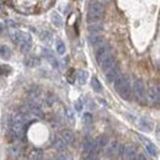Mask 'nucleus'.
I'll return each mask as SVG.
<instances>
[{"label":"nucleus","mask_w":160,"mask_h":160,"mask_svg":"<svg viewBox=\"0 0 160 160\" xmlns=\"http://www.w3.org/2000/svg\"><path fill=\"white\" fill-rule=\"evenodd\" d=\"M56 47H57V52H58L59 54H64V53H65V46H64V43L60 40L57 41Z\"/></svg>","instance_id":"obj_27"},{"label":"nucleus","mask_w":160,"mask_h":160,"mask_svg":"<svg viewBox=\"0 0 160 160\" xmlns=\"http://www.w3.org/2000/svg\"><path fill=\"white\" fill-rule=\"evenodd\" d=\"M20 49L23 53H27L30 49H31V42H26V43H22L20 46Z\"/></svg>","instance_id":"obj_30"},{"label":"nucleus","mask_w":160,"mask_h":160,"mask_svg":"<svg viewBox=\"0 0 160 160\" xmlns=\"http://www.w3.org/2000/svg\"><path fill=\"white\" fill-rule=\"evenodd\" d=\"M11 73V68L9 65H0V75H8Z\"/></svg>","instance_id":"obj_28"},{"label":"nucleus","mask_w":160,"mask_h":160,"mask_svg":"<svg viewBox=\"0 0 160 160\" xmlns=\"http://www.w3.org/2000/svg\"><path fill=\"white\" fill-rule=\"evenodd\" d=\"M51 20H52L54 26H57V27H60V26H62V22H63V21H62V18H60L57 12H53V14H52Z\"/></svg>","instance_id":"obj_23"},{"label":"nucleus","mask_w":160,"mask_h":160,"mask_svg":"<svg viewBox=\"0 0 160 160\" xmlns=\"http://www.w3.org/2000/svg\"><path fill=\"white\" fill-rule=\"evenodd\" d=\"M27 107H28L30 112H31V113H33L35 116H38V117H42V116H43V112H42L41 105L37 100H32V99H31V100L28 101V103H27Z\"/></svg>","instance_id":"obj_9"},{"label":"nucleus","mask_w":160,"mask_h":160,"mask_svg":"<svg viewBox=\"0 0 160 160\" xmlns=\"http://www.w3.org/2000/svg\"><path fill=\"white\" fill-rule=\"evenodd\" d=\"M133 92H134V98L136 100L138 101L142 105H145L148 100H147V90H145V86H144V82L137 80L134 81L133 84Z\"/></svg>","instance_id":"obj_2"},{"label":"nucleus","mask_w":160,"mask_h":160,"mask_svg":"<svg viewBox=\"0 0 160 160\" xmlns=\"http://www.w3.org/2000/svg\"><path fill=\"white\" fill-rule=\"evenodd\" d=\"M120 149L121 147L117 142H111L106 147V154H107V157H111V158L116 157V155L120 154Z\"/></svg>","instance_id":"obj_10"},{"label":"nucleus","mask_w":160,"mask_h":160,"mask_svg":"<svg viewBox=\"0 0 160 160\" xmlns=\"http://www.w3.org/2000/svg\"><path fill=\"white\" fill-rule=\"evenodd\" d=\"M89 43L92 46V47H95V48H99L101 47L102 44H103V37L100 36V35H91V36H89Z\"/></svg>","instance_id":"obj_15"},{"label":"nucleus","mask_w":160,"mask_h":160,"mask_svg":"<svg viewBox=\"0 0 160 160\" xmlns=\"http://www.w3.org/2000/svg\"><path fill=\"white\" fill-rule=\"evenodd\" d=\"M98 63H99V65H100V68L102 70L107 72V70H110L111 68L115 67V57H113L112 54H110V56L105 57L103 59L100 60V62H98Z\"/></svg>","instance_id":"obj_8"},{"label":"nucleus","mask_w":160,"mask_h":160,"mask_svg":"<svg viewBox=\"0 0 160 160\" xmlns=\"http://www.w3.org/2000/svg\"><path fill=\"white\" fill-rule=\"evenodd\" d=\"M56 160H73V159L70 158V155H69V154H59Z\"/></svg>","instance_id":"obj_32"},{"label":"nucleus","mask_w":160,"mask_h":160,"mask_svg":"<svg viewBox=\"0 0 160 160\" xmlns=\"http://www.w3.org/2000/svg\"><path fill=\"white\" fill-rule=\"evenodd\" d=\"M40 63H41V60L38 59V58H36V57H28V58L25 59V64H26L27 67H30V68L38 67Z\"/></svg>","instance_id":"obj_20"},{"label":"nucleus","mask_w":160,"mask_h":160,"mask_svg":"<svg viewBox=\"0 0 160 160\" xmlns=\"http://www.w3.org/2000/svg\"><path fill=\"white\" fill-rule=\"evenodd\" d=\"M120 75H121V73H120V69H118L117 65H115L113 68H111L110 70L106 72V79H107L108 82H111V84H113Z\"/></svg>","instance_id":"obj_13"},{"label":"nucleus","mask_w":160,"mask_h":160,"mask_svg":"<svg viewBox=\"0 0 160 160\" xmlns=\"http://www.w3.org/2000/svg\"><path fill=\"white\" fill-rule=\"evenodd\" d=\"M137 160H148L145 158V155L144 154H138V157H137Z\"/></svg>","instance_id":"obj_38"},{"label":"nucleus","mask_w":160,"mask_h":160,"mask_svg":"<svg viewBox=\"0 0 160 160\" xmlns=\"http://www.w3.org/2000/svg\"><path fill=\"white\" fill-rule=\"evenodd\" d=\"M147 100L150 105L160 103V84H152L147 91Z\"/></svg>","instance_id":"obj_3"},{"label":"nucleus","mask_w":160,"mask_h":160,"mask_svg":"<svg viewBox=\"0 0 160 160\" xmlns=\"http://www.w3.org/2000/svg\"><path fill=\"white\" fill-rule=\"evenodd\" d=\"M158 136H159V139H160V131L158 132Z\"/></svg>","instance_id":"obj_40"},{"label":"nucleus","mask_w":160,"mask_h":160,"mask_svg":"<svg viewBox=\"0 0 160 160\" xmlns=\"http://www.w3.org/2000/svg\"><path fill=\"white\" fill-rule=\"evenodd\" d=\"M91 86L96 92H101V90H102V86H101L100 81L98 80V78H92L91 79Z\"/></svg>","instance_id":"obj_24"},{"label":"nucleus","mask_w":160,"mask_h":160,"mask_svg":"<svg viewBox=\"0 0 160 160\" xmlns=\"http://www.w3.org/2000/svg\"><path fill=\"white\" fill-rule=\"evenodd\" d=\"M84 121H85L86 123L92 122V116H91L90 113H85V115H84Z\"/></svg>","instance_id":"obj_33"},{"label":"nucleus","mask_w":160,"mask_h":160,"mask_svg":"<svg viewBox=\"0 0 160 160\" xmlns=\"http://www.w3.org/2000/svg\"><path fill=\"white\" fill-rule=\"evenodd\" d=\"M110 54H112V53H111V47H110L108 44H102L101 47L96 48L95 56H96V60H98V62L102 60L105 57H107V56H110Z\"/></svg>","instance_id":"obj_7"},{"label":"nucleus","mask_w":160,"mask_h":160,"mask_svg":"<svg viewBox=\"0 0 160 160\" xmlns=\"http://www.w3.org/2000/svg\"><path fill=\"white\" fill-rule=\"evenodd\" d=\"M11 40L14 41L16 44L21 46L22 43L31 42V36L26 32H22V31H15V32L11 33Z\"/></svg>","instance_id":"obj_5"},{"label":"nucleus","mask_w":160,"mask_h":160,"mask_svg":"<svg viewBox=\"0 0 160 160\" xmlns=\"http://www.w3.org/2000/svg\"><path fill=\"white\" fill-rule=\"evenodd\" d=\"M84 160H96V154H88L85 155Z\"/></svg>","instance_id":"obj_34"},{"label":"nucleus","mask_w":160,"mask_h":160,"mask_svg":"<svg viewBox=\"0 0 160 160\" xmlns=\"http://www.w3.org/2000/svg\"><path fill=\"white\" fill-rule=\"evenodd\" d=\"M84 153L88 155V154H95L96 153V145H95V142L91 139V138H89V137H86L85 140H84Z\"/></svg>","instance_id":"obj_11"},{"label":"nucleus","mask_w":160,"mask_h":160,"mask_svg":"<svg viewBox=\"0 0 160 160\" xmlns=\"http://www.w3.org/2000/svg\"><path fill=\"white\" fill-rule=\"evenodd\" d=\"M81 108H82V105H81V100H78L75 102V110L77 111H81Z\"/></svg>","instance_id":"obj_35"},{"label":"nucleus","mask_w":160,"mask_h":160,"mask_svg":"<svg viewBox=\"0 0 160 160\" xmlns=\"http://www.w3.org/2000/svg\"><path fill=\"white\" fill-rule=\"evenodd\" d=\"M137 157V148L133 144H127L122 149V159L123 160H134Z\"/></svg>","instance_id":"obj_4"},{"label":"nucleus","mask_w":160,"mask_h":160,"mask_svg":"<svg viewBox=\"0 0 160 160\" xmlns=\"http://www.w3.org/2000/svg\"><path fill=\"white\" fill-rule=\"evenodd\" d=\"M128 85H131L129 78H128L127 75H123V74H121L120 77L117 78V80L113 82V86H115V89H116L117 92H120L121 90H123V89H124L126 86H128Z\"/></svg>","instance_id":"obj_6"},{"label":"nucleus","mask_w":160,"mask_h":160,"mask_svg":"<svg viewBox=\"0 0 160 160\" xmlns=\"http://www.w3.org/2000/svg\"><path fill=\"white\" fill-rule=\"evenodd\" d=\"M0 5H1V2H0Z\"/></svg>","instance_id":"obj_41"},{"label":"nucleus","mask_w":160,"mask_h":160,"mask_svg":"<svg viewBox=\"0 0 160 160\" xmlns=\"http://www.w3.org/2000/svg\"><path fill=\"white\" fill-rule=\"evenodd\" d=\"M6 23H8V25H10L11 27H16V26H18V23H16V22H14V21H11V20H8L6 21Z\"/></svg>","instance_id":"obj_37"},{"label":"nucleus","mask_w":160,"mask_h":160,"mask_svg":"<svg viewBox=\"0 0 160 160\" xmlns=\"http://www.w3.org/2000/svg\"><path fill=\"white\" fill-rule=\"evenodd\" d=\"M139 139L144 143V145H145L148 153H149L152 157H157V155H158V148H157L150 140H148L145 137H143V136H139Z\"/></svg>","instance_id":"obj_12"},{"label":"nucleus","mask_w":160,"mask_h":160,"mask_svg":"<svg viewBox=\"0 0 160 160\" xmlns=\"http://www.w3.org/2000/svg\"><path fill=\"white\" fill-rule=\"evenodd\" d=\"M44 54H46V57H47V59L49 60L52 64H53V67H57L58 65V62H57V59L53 57V54L49 52V51H47V49H44Z\"/></svg>","instance_id":"obj_26"},{"label":"nucleus","mask_w":160,"mask_h":160,"mask_svg":"<svg viewBox=\"0 0 160 160\" xmlns=\"http://www.w3.org/2000/svg\"><path fill=\"white\" fill-rule=\"evenodd\" d=\"M67 142L63 139L62 137H56L54 138V142H53V147L56 148V149H58V150H64L65 148H67Z\"/></svg>","instance_id":"obj_18"},{"label":"nucleus","mask_w":160,"mask_h":160,"mask_svg":"<svg viewBox=\"0 0 160 160\" xmlns=\"http://www.w3.org/2000/svg\"><path fill=\"white\" fill-rule=\"evenodd\" d=\"M89 31L92 32V35H96V32L102 31V25H100V23H91L89 26Z\"/></svg>","instance_id":"obj_25"},{"label":"nucleus","mask_w":160,"mask_h":160,"mask_svg":"<svg viewBox=\"0 0 160 160\" xmlns=\"http://www.w3.org/2000/svg\"><path fill=\"white\" fill-rule=\"evenodd\" d=\"M41 40L43 41L46 44H51L52 43V35H51V32H48V31H43V32H41Z\"/></svg>","instance_id":"obj_21"},{"label":"nucleus","mask_w":160,"mask_h":160,"mask_svg":"<svg viewBox=\"0 0 160 160\" xmlns=\"http://www.w3.org/2000/svg\"><path fill=\"white\" fill-rule=\"evenodd\" d=\"M0 57L2 59L9 60L11 58V49L8 46H0Z\"/></svg>","instance_id":"obj_19"},{"label":"nucleus","mask_w":160,"mask_h":160,"mask_svg":"<svg viewBox=\"0 0 160 160\" xmlns=\"http://www.w3.org/2000/svg\"><path fill=\"white\" fill-rule=\"evenodd\" d=\"M102 15H103V6L102 4L99 1H94L90 4V8H89V11H88V21L91 23H96L99 20L102 19Z\"/></svg>","instance_id":"obj_1"},{"label":"nucleus","mask_w":160,"mask_h":160,"mask_svg":"<svg viewBox=\"0 0 160 160\" xmlns=\"http://www.w3.org/2000/svg\"><path fill=\"white\" fill-rule=\"evenodd\" d=\"M65 117H67V120L69 121L70 123L74 122V115H73V111L70 108H67L65 110Z\"/></svg>","instance_id":"obj_29"},{"label":"nucleus","mask_w":160,"mask_h":160,"mask_svg":"<svg viewBox=\"0 0 160 160\" xmlns=\"http://www.w3.org/2000/svg\"><path fill=\"white\" fill-rule=\"evenodd\" d=\"M136 122H137V126L139 127L142 131H144V132H150L152 131V123L147 118L138 117V118H136Z\"/></svg>","instance_id":"obj_14"},{"label":"nucleus","mask_w":160,"mask_h":160,"mask_svg":"<svg viewBox=\"0 0 160 160\" xmlns=\"http://www.w3.org/2000/svg\"><path fill=\"white\" fill-rule=\"evenodd\" d=\"M56 100H57L56 95H52V94L47 95V98H46V102L48 103V106H52V105H53V102H54Z\"/></svg>","instance_id":"obj_31"},{"label":"nucleus","mask_w":160,"mask_h":160,"mask_svg":"<svg viewBox=\"0 0 160 160\" xmlns=\"http://www.w3.org/2000/svg\"><path fill=\"white\" fill-rule=\"evenodd\" d=\"M32 158H33V160H40L41 152H35V153H33V155H32Z\"/></svg>","instance_id":"obj_36"},{"label":"nucleus","mask_w":160,"mask_h":160,"mask_svg":"<svg viewBox=\"0 0 160 160\" xmlns=\"http://www.w3.org/2000/svg\"><path fill=\"white\" fill-rule=\"evenodd\" d=\"M2 31H4V25H2V23H0V35L2 33Z\"/></svg>","instance_id":"obj_39"},{"label":"nucleus","mask_w":160,"mask_h":160,"mask_svg":"<svg viewBox=\"0 0 160 160\" xmlns=\"http://www.w3.org/2000/svg\"><path fill=\"white\" fill-rule=\"evenodd\" d=\"M60 137L65 140L68 144H72V143H74V140H75V136H74V133H73L70 129H63V131L60 132Z\"/></svg>","instance_id":"obj_16"},{"label":"nucleus","mask_w":160,"mask_h":160,"mask_svg":"<svg viewBox=\"0 0 160 160\" xmlns=\"http://www.w3.org/2000/svg\"><path fill=\"white\" fill-rule=\"evenodd\" d=\"M108 144V137L102 134V136H99L98 139L95 140V145H96V149H101V148H105L107 147Z\"/></svg>","instance_id":"obj_17"},{"label":"nucleus","mask_w":160,"mask_h":160,"mask_svg":"<svg viewBox=\"0 0 160 160\" xmlns=\"http://www.w3.org/2000/svg\"><path fill=\"white\" fill-rule=\"evenodd\" d=\"M86 80H88V72L79 70L78 72V81H79V84L80 85H85Z\"/></svg>","instance_id":"obj_22"}]
</instances>
